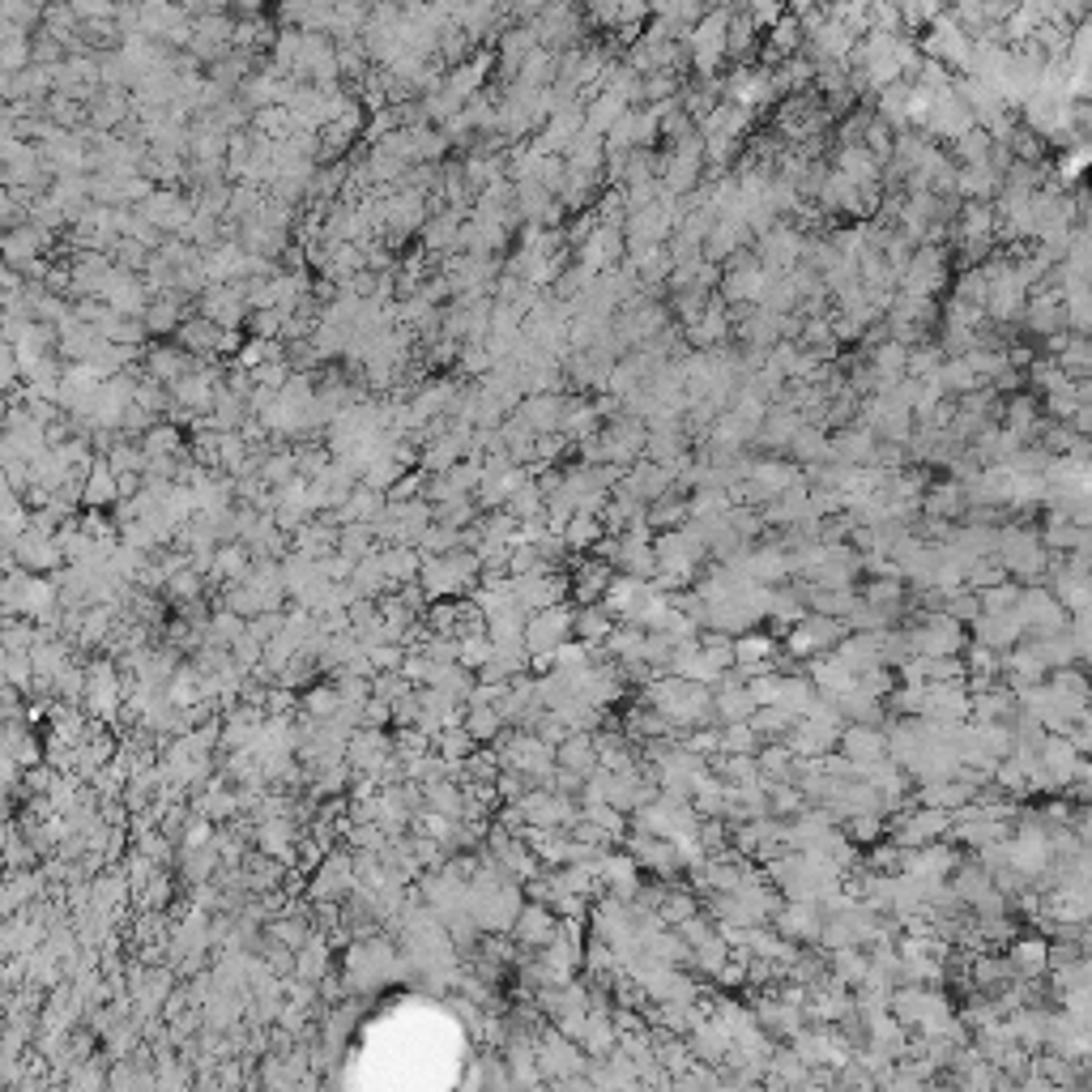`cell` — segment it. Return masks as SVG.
Listing matches in <instances>:
<instances>
[{"instance_id":"cell-1","label":"cell","mask_w":1092,"mask_h":1092,"mask_svg":"<svg viewBox=\"0 0 1092 1092\" xmlns=\"http://www.w3.org/2000/svg\"><path fill=\"white\" fill-rule=\"evenodd\" d=\"M516 935H521L525 943H546V939H551V913H546V909H525Z\"/></svg>"},{"instance_id":"cell-2","label":"cell","mask_w":1092,"mask_h":1092,"mask_svg":"<svg viewBox=\"0 0 1092 1092\" xmlns=\"http://www.w3.org/2000/svg\"><path fill=\"white\" fill-rule=\"evenodd\" d=\"M845 747H850L853 760H879V755H883V738L870 734V729H850V734H845Z\"/></svg>"},{"instance_id":"cell-3","label":"cell","mask_w":1092,"mask_h":1092,"mask_svg":"<svg viewBox=\"0 0 1092 1092\" xmlns=\"http://www.w3.org/2000/svg\"><path fill=\"white\" fill-rule=\"evenodd\" d=\"M559 760H564L568 768H594V742H589V738H568L564 751H559Z\"/></svg>"},{"instance_id":"cell-4","label":"cell","mask_w":1092,"mask_h":1092,"mask_svg":"<svg viewBox=\"0 0 1092 1092\" xmlns=\"http://www.w3.org/2000/svg\"><path fill=\"white\" fill-rule=\"evenodd\" d=\"M1046 764L1058 772V781L1071 772V764H1076V747H1067V742H1050L1046 747Z\"/></svg>"},{"instance_id":"cell-5","label":"cell","mask_w":1092,"mask_h":1092,"mask_svg":"<svg viewBox=\"0 0 1092 1092\" xmlns=\"http://www.w3.org/2000/svg\"><path fill=\"white\" fill-rule=\"evenodd\" d=\"M1041 965H1046V943H1037V939H1033V943H1020V948H1016V969L1037 973Z\"/></svg>"},{"instance_id":"cell-6","label":"cell","mask_w":1092,"mask_h":1092,"mask_svg":"<svg viewBox=\"0 0 1092 1092\" xmlns=\"http://www.w3.org/2000/svg\"><path fill=\"white\" fill-rule=\"evenodd\" d=\"M495 726H499V713L483 709V713H474V722H470V734H491Z\"/></svg>"},{"instance_id":"cell-7","label":"cell","mask_w":1092,"mask_h":1092,"mask_svg":"<svg viewBox=\"0 0 1092 1092\" xmlns=\"http://www.w3.org/2000/svg\"><path fill=\"white\" fill-rule=\"evenodd\" d=\"M325 969V956H320V948H312V952H303V961H299V973H308V977H316V973Z\"/></svg>"}]
</instances>
